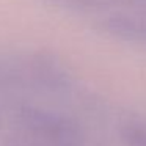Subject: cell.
I'll return each mask as SVG.
<instances>
[]
</instances>
